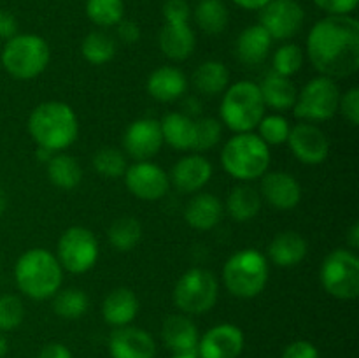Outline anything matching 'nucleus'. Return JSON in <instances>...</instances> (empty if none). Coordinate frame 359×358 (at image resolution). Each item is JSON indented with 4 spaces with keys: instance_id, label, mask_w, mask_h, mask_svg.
Here are the masks:
<instances>
[{
    "instance_id": "obj_1",
    "label": "nucleus",
    "mask_w": 359,
    "mask_h": 358,
    "mask_svg": "<svg viewBox=\"0 0 359 358\" xmlns=\"http://www.w3.org/2000/svg\"><path fill=\"white\" fill-rule=\"evenodd\" d=\"M307 55L321 76L344 79L359 69V23L356 18L326 16L307 37Z\"/></svg>"
},
{
    "instance_id": "obj_2",
    "label": "nucleus",
    "mask_w": 359,
    "mask_h": 358,
    "mask_svg": "<svg viewBox=\"0 0 359 358\" xmlns=\"http://www.w3.org/2000/svg\"><path fill=\"white\" fill-rule=\"evenodd\" d=\"M28 132L39 147L55 153L76 142L79 135V121L74 109L65 102H44L32 111L28 118Z\"/></svg>"
},
{
    "instance_id": "obj_3",
    "label": "nucleus",
    "mask_w": 359,
    "mask_h": 358,
    "mask_svg": "<svg viewBox=\"0 0 359 358\" xmlns=\"http://www.w3.org/2000/svg\"><path fill=\"white\" fill-rule=\"evenodd\" d=\"M14 277L23 295L34 300H46L62 286L63 269L53 253L44 248H34L18 258Z\"/></svg>"
},
{
    "instance_id": "obj_4",
    "label": "nucleus",
    "mask_w": 359,
    "mask_h": 358,
    "mask_svg": "<svg viewBox=\"0 0 359 358\" xmlns=\"http://www.w3.org/2000/svg\"><path fill=\"white\" fill-rule=\"evenodd\" d=\"M221 165L231 178L255 181L266 174L270 150L256 133H237L224 144L221 151Z\"/></svg>"
},
{
    "instance_id": "obj_5",
    "label": "nucleus",
    "mask_w": 359,
    "mask_h": 358,
    "mask_svg": "<svg viewBox=\"0 0 359 358\" xmlns=\"http://www.w3.org/2000/svg\"><path fill=\"white\" fill-rule=\"evenodd\" d=\"M226 290L238 298H255L269 283V262L258 249H241L226 260L223 269Z\"/></svg>"
},
{
    "instance_id": "obj_6",
    "label": "nucleus",
    "mask_w": 359,
    "mask_h": 358,
    "mask_svg": "<svg viewBox=\"0 0 359 358\" xmlns=\"http://www.w3.org/2000/svg\"><path fill=\"white\" fill-rule=\"evenodd\" d=\"M259 84L251 81H238L226 90L221 100V121L235 133L251 132L265 116Z\"/></svg>"
},
{
    "instance_id": "obj_7",
    "label": "nucleus",
    "mask_w": 359,
    "mask_h": 358,
    "mask_svg": "<svg viewBox=\"0 0 359 358\" xmlns=\"http://www.w3.org/2000/svg\"><path fill=\"white\" fill-rule=\"evenodd\" d=\"M0 60L7 74L28 81L44 72L51 60V51L48 42L39 35L16 34L6 42Z\"/></svg>"
},
{
    "instance_id": "obj_8",
    "label": "nucleus",
    "mask_w": 359,
    "mask_h": 358,
    "mask_svg": "<svg viewBox=\"0 0 359 358\" xmlns=\"http://www.w3.org/2000/svg\"><path fill=\"white\" fill-rule=\"evenodd\" d=\"M219 286L207 269H189L179 277L174 288V304L186 314H203L216 305Z\"/></svg>"
},
{
    "instance_id": "obj_9",
    "label": "nucleus",
    "mask_w": 359,
    "mask_h": 358,
    "mask_svg": "<svg viewBox=\"0 0 359 358\" xmlns=\"http://www.w3.org/2000/svg\"><path fill=\"white\" fill-rule=\"evenodd\" d=\"M319 277L326 293L353 300L359 295V258L351 249H335L323 260Z\"/></svg>"
},
{
    "instance_id": "obj_10",
    "label": "nucleus",
    "mask_w": 359,
    "mask_h": 358,
    "mask_svg": "<svg viewBox=\"0 0 359 358\" xmlns=\"http://www.w3.org/2000/svg\"><path fill=\"white\" fill-rule=\"evenodd\" d=\"M340 90L335 79L319 76L309 81L293 105V112L304 121H326L339 112Z\"/></svg>"
},
{
    "instance_id": "obj_11",
    "label": "nucleus",
    "mask_w": 359,
    "mask_h": 358,
    "mask_svg": "<svg viewBox=\"0 0 359 358\" xmlns=\"http://www.w3.org/2000/svg\"><path fill=\"white\" fill-rule=\"evenodd\" d=\"M56 260L62 269L72 274H84L93 269L98 260V241L91 230L84 227H70L58 241Z\"/></svg>"
},
{
    "instance_id": "obj_12",
    "label": "nucleus",
    "mask_w": 359,
    "mask_h": 358,
    "mask_svg": "<svg viewBox=\"0 0 359 358\" xmlns=\"http://www.w3.org/2000/svg\"><path fill=\"white\" fill-rule=\"evenodd\" d=\"M305 13L297 0H270L259 9V25L276 41H286L298 34Z\"/></svg>"
},
{
    "instance_id": "obj_13",
    "label": "nucleus",
    "mask_w": 359,
    "mask_h": 358,
    "mask_svg": "<svg viewBox=\"0 0 359 358\" xmlns=\"http://www.w3.org/2000/svg\"><path fill=\"white\" fill-rule=\"evenodd\" d=\"M125 183L128 192L140 200H158L170 188L167 172L153 161H137L126 167Z\"/></svg>"
},
{
    "instance_id": "obj_14",
    "label": "nucleus",
    "mask_w": 359,
    "mask_h": 358,
    "mask_svg": "<svg viewBox=\"0 0 359 358\" xmlns=\"http://www.w3.org/2000/svg\"><path fill=\"white\" fill-rule=\"evenodd\" d=\"M286 142L290 144L291 153L297 157V160L305 165L323 164L330 154L328 137L312 123H298L297 126H291Z\"/></svg>"
},
{
    "instance_id": "obj_15",
    "label": "nucleus",
    "mask_w": 359,
    "mask_h": 358,
    "mask_svg": "<svg viewBox=\"0 0 359 358\" xmlns=\"http://www.w3.org/2000/svg\"><path fill=\"white\" fill-rule=\"evenodd\" d=\"M244 332L237 325L221 323L198 339V358H238L244 350Z\"/></svg>"
},
{
    "instance_id": "obj_16",
    "label": "nucleus",
    "mask_w": 359,
    "mask_h": 358,
    "mask_svg": "<svg viewBox=\"0 0 359 358\" xmlns=\"http://www.w3.org/2000/svg\"><path fill=\"white\" fill-rule=\"evenodd\" d=\"M163 146L160 121L153 118L137 119L126 128L123 137V147L137 161H146L158 154Z\"/></svg>"
},
{
    "instance_id": "obj_17",
    "label": "nucleus",
    "mask_w": 359,
    "mask_h": 358,
    "mask_svg": "<svg viewBox=\"0 0 359 358\" xmlns=\"http://www.w3.org/2000/svg\"><path fill=\"white\" fill-rule=\"evenodd\" d=\"M109 353L112 358H154L156 343L139 326H118L109 339Z\"/></svg>"
},
{
    "instance_id": "obj_18",
    "label": "nucleus",
    "mask_w": 359,
    "mask_h": 358,
    "mask_svg": "<svg viewBox=\"0 0 359 358\" xmlns=\"http://www.w3.org/2000/svg\"><path fill=\"white\" fill-rule=\"evenodd\" d=\"M262 195L279 211H291L300 204L302 186L287 172H270L262 175Z\"/></svg>"
},
{
    "instance_id": "obj_19",
    "label": "nucleus",
    "mask_w": 359,
    "mask_h": 358,
    "mask_svg": "<svg viewBox=\"0 0 359 358\" xmlns=\"http://www.w3.org/2000/svg\"><path fill=\"white\" fill-rule=\"evenodd\" d=\"M212 178V165L202 154L181 158L170 172V185L182 193H196Z\"/></svg>"
},
{
    "instance_id": "obj_20",
    "label": "nucleus",
    "mask_w": 359,
    "mask_h": 358,
    "mask_svg": "<svg viewBox=\"0 0 359 358\" xmlns=\"http://www.w3.org/2000/svg\"><path fill=\"white\" fill-rule=\"evenodd\" d=\"M161 339L172 353H196L198 330L196 325L184 314L168 316L161 326Z\"/></svg>"
},
{
    "instance_id": "obj_21",
    "label": "nucleus",
    "mask_w": 359,
    "mask_h": 358,
    "mask_svg": "<svg viewBox=\"0 0 359 358\" xmlns=\"http://www.w3.org/2000/svg\"><path fill=\"white\" fill-rule=\"evenodd\" d=\"M188 90V79L177 67L163 65L147 79V93L158 102H174Z\"/></svg>"
},
{
    "instance_id": "obj_22",
    "label": "nucleus",
    "mask_w": 359,
    "mask_h": 358,
    "mask_svg": "<svg viewBox=\"0 0 359 358\" xmlns=\"http://www.w3.org/2000/svg\"><path fill=\"white\" fill-rule=\"evenodd\" d=\"M223 204L212 193H196L184 209V220L195 230H210L223 218Z\"/></svg>"
},
{
    "instance_id": "obj_23",
    "label": "nucleus",
    "mask_w": 359,
    "mask_h": 358,
    "mask_svg": "<svg viewBox=\"0 0 359 358\" xmlns=\"http://www.w3.org/2000/svg\"><path fill=\"white\" fill-rule=\"evenodd\" d=\"M139 312V298L130 288H116L102 302V316L112 326H126Z\"/></svg>"
},
{
    "instance_id": "obj_24",
    "label": "nucleus",
    "mask_w": 359,
    "mask_h": 358,
    "mask_svg": "<svg viewBox=\"0 0 359 358\" xmlns=\"http://www.w3.org/2000/svg\"><path fill=\"white\" fill-rule=\"evenodd\" d=\"M195 32L188 23H167L160 32V49L167 58L182 62L195 51Z\"/></svg>"
},
{
    "instance_id": "obj_25",
    "label": "nucleus",
    "mask_w": 359,
    "mask_h": 358,
    "mask_svg": "<svg viewBox=\"0 0 359 358\" xmlns=\"http://www.w3.org/2000/svg\"><path fill=\"white\" fill-rule=\"evenodd\" d=\"M307 241L298 232H280L269 246V256L277 267H294L307 256Z\"/></svg>"
},
{
    "instance_id": "obj_26",
    "label": "nucleus",
    "mask_w": 359,
    "mask_h": 358,
    "mask_svg": "<svg viewBox=\"0 0 359 358\" xmlns=\"http://www.w3.org/2000/svg\"><path fill=\"white\" fill-rule=\"evenodd\" d=\"M272 41L262 25H252L242 30L237 39V56L245 65H258L269 56Z\"/></svg>"
},
{
    "instance_id": "obj_27",
    "label": "nucleus",
    "mask_w": 359,
    "mask_h": 358,
    "mask_svg": "<svg viewBox=\"0 0 359 358\" xmlns=\"http://www.w3.org/2000/svg\"><path fill=\"white\" fill-rule=\"evenodd\" d=\"M265 107L276 109V111H290L297 102V88L291 83L290 77L279 76L272 70L265 76L263 83L259 84Z\"/></svg>"
},
{
    "instance_id": "obj_28",
    "label": "nucleus",
    "mask_w": 359,
    "mask_h": 358,
    "mask_svg": "<svg viewBox=\"0 0 359 358\" xmlns=\"http://www.w3.org/2000/svg\"><path fill=\"white\" fill-rule=\"evenodd\" d=\"M163 140L174 150H193L195 142V119L184 112H168L160 121Z\"/></svg>"
},
{
    "instance_id": "obj_29",
    "label": "nucleus",
    "mask_w": 359,
    "mask_h": 358,
    "mask_svg": "<svg viewBox=\"0 0 359 358\" xmlns=\"http://www.w3.org/2000/svg\"><path fill=\"white\" fill-rule=\"evenodd\" d=\"M228 83H230V72H228L226 65L216 60H209L196 67L195 74H193V84L196 90L207 97H214L226 90Z\"/></svg>"
},
{
    "instance_id": "obj_30",
    "label": "nucleus",
    "mask_w": 359,
    "mask_h": 358,
    "mask_svg": "<svg viewBox=\"0 0 359 358\" xmlns=\"http://www.w3.org/2000/svg\"><path fill=\"white\" fill-rule=\"evenodd\" d=\"M226 213L230 214L231 220L238 223L252 220L262 209V197L252 186L241 185L235 186L226 199Z\"/></svg>"
},
{
    "instance_id": "obj_31",
    "label": "nucleus",
    "mask_w": 359,
    "mask_h": 358,
    "mask_svg": "<svg viewBox=\"0 0 359 358\" xmlns=\"http://www.w3.org/2000/svg\"><path fill=\"white\" fill-rule=\"evenodd\" d=\"M49 181L62 190H74L83 179V168L79 161L70 154H53L46 164Z\"/></svg>"
},
{
    "instance_id": "obj_32",
    "label": "nucleus",
    "mask_w": 359,
    "mask_h": 358,
    "mask_svg": "<svg viewBox=\"0 0 359 358\" xmlns=\"http://www.w3.org/2000/svg\"><path fill=\"white\" fill-rule=\"evenodd\" d=\"M195 20L200 30L209 35H217L226 28L228 9L223 0H200L195 9Z\"/></svg>"
},
{
    "instance_id": "obj_33",
    "label": "nucleus",
    "mask_w": 359,
    "mask_h": 358,
    "mask_svg": "<svg viewBox=\"0 0 359 358\" xmlns=\"http://www.w3.org/2000/svg\"><path fill=\"white\" fill-rule=\"evenodd\" d=\"M84 60L91 65H104L116 55V41L105 32H90L81 44Z\"/></svg>"
},
{
    "instance_id": "obj_34",
    "label": "nucleus",
    "mask_w": 359,
    "mask_h": 358,
    "mask_svg": "<svg viewBox=\"0 0 359 358\" xmlns=\"http://www.w3.org/2000/svg\"><path fill=\"white\" fill-rule=\"evenodd\" d=\"M142 239V227L137 218H119L109 227V241L118 251H132Z\"/></svg>"
},
{
    "instance_id": "obj_35",
    "label": "nucleus",
    "mask_w": 359,
    "mask_h": 358,
    "mask_svg": "<svg viewBox=\"0 0 359 358\" xmlns=\"http://www.w3.org/2000/svg\"><path fill=\"white\" fill-rule=\"evenodd\" d=\"M53 309L60 318L65 319H79L81 316L86 314L88 302L86 293L79 288H65V290H58L53 295Z\"/></svg>"
},
{
    "instance_id": "obj_36",
    "label": "nucleus",
    "mask_w": 359,
    "mask_h": 358,
    "mask_svg": "<svg viewBox=\"0 0 359 358\" xmlns=\"http://www.w3.org/2000/svg\"><path fill=\"white\" fill-rule=\"evenodd\" d=\"M86 14L98 27H114L123 20L125 4L123 0H88Z\"/></svg>"
},
{
    "instance_id": "obj_37",
    "label": "nucleus",
    "mask_w": 359,
    "mask_h": 358,
    "mask_svg": "<svg viewBox=\"0 0 359 358\" xmlns=\"http://www.w3.org/2000/svg\"><path fill=\"white\" fill-rule=\"evenodd\" d=\"M93 167L100 175L107 179H118L126 172V158L116 147H102L95 153Z\"/></svg>"
},
{
    "instance_id": "obj_38",
    "label": "nucleus",
    "mask_w": 359,
    "mask_h": 358,
    "mask_svg": "<svg viewBox=\"0 0 359 358\" xmlns=\"http://www.w3.org/2000/svg\"><path fill=\"white\" fill-rule=\"evenodd\" d=\"M256 128L259 132L258 137L266 146H279V144H284L291 132L290 121L280 114L263 116L262 121L258 123Z\"/></svg>"
},
{
    "instance_id": "obj_39",
    "label": "nucleus",
    "mask_w": 359,
    "mask_h": 358,
    "mask_svg": "<svg viewBox=\"0 0 359 358\" xmlns=\"http://www.w3.org/2000/svg\"><path fill=\"white\" fill-rule=\"evenodd\" d=\"M304 65V51L297 44H284L273 55V72L291 77Z\"/></svg>"
},
{
    "instance_id": "obj_40",
    "label": "nucleus",
    "mask_w": 359,
    "mask_h": 358,
    "mask_svg": "<svg viewBox=\"0 0 359 358\" xmlns=\"http://www.w3.org/2000/svg\"><path fill=\"white\" fill-rule=\"evenodd\" d=\"M221 123L216 118H200L195 121V151H209L219 142Z\"/></svg>"
},
{
    "instance_id": "obj_41",
    "label": "nucleus",
    "mask_w": 359,
    "mask_h": 358,
    "mask_svg": "<svg viewBox=\"0 0 359 358\" xmlns=\"http://www.w3.org/2000/svg\"><path fill=\"white\" fill-rule=\"evenodd\" d=\"M25 318L23 302L16 295L0 297V332H9L18 329Z\"/></svg>"
},
{
    "instance_id": "obj_42",
    "label": "nucleus",
    "mask_w": 359,
    "mask_h": 358,
    "mask_svg": "<svg viewBox=\"0 0 359 358\" xmlns=\"http://www.w3.org/2000/svg\"><path fill=\"white\" fill-rule=\"evenodd\" d=\"M339 111L342 112L344 118L351 123L353 126L359 125V90L358 88H351L346 93L340 95Z\"/></svg>"
},
{
    "instance_id": "obj_43",
    "label": "nucleus",
    "mask_w": 359,
    "mask_h": 358,
    "mask_svg": "<svg viewBox=\"0 0 359 358\" xmlns=\"http://www.w3.org/2000/svg\"><path fill=\"white\" fill-rule=\"evenodd\" d=\"M189 6L186 0H167L163 6V16L167 23H188Z\"/></svg>"
},
{
    "instance_id": "obj_44",
    "label": "nucleus",
    "mask_w": 359,
    "mask_h": 358,
    "mask_svg": "<svg viewBox=\"0 0 359 358\" xmlns=\"http://www.w3.org/2000/svg\"><path fill=\"white\" fill-rule=\"evenodd\" d=\"M359 0H314L316 6L330 16H346L358 7Z\"/></svg>"
},
{
    "instance_id": "obj_45",
    "label": "nucleus",
    "mask_w": 359,
    "mask_h": 358,
    "mask_svg": "<svg viewBox=\"0 0 359 358\" xmlns=\"http://www.w3.org/2000/svg\"><path fill=\"white\" fill-rule=\"evenodd\" d=\"M283 358H319V351L309 340H294L286 346Z\"/></svg>"
},
{
    "instance_id": "obj_46",
    "label": "nucleus",
    "mask_w": 359,
    "mask_h": 358,
    "mask_svg": "<svg viewBox=\"0 0 359 358\" xmlns=\"http://www.w3.org/2000/svg\"><path fill=\"white\" fill-rule=\"evenodd\" d=\"M118 35L123 42L126 44H133L140 39V28L135 21L130 20H121L118 23Z\"/></svg>"
},
{
    "instance_id": "obj_47",
    "label": "nucleus",
    "mask_w": 359,
    "mask_h": 358,
    "mask_svg": "<svg viewBox=\"0 0 359 358\" xmlns=\"http://www.w3.org/2000/svg\"><path fill=\"white\" fill-rule=\"evenodd\" d=\"M18 32V21L7 11H0V39H6L9 41L11 37H14Z\"/></svg>"
},
{
    "instance_id": "obj_48",
    "label": "nucleus",
    "mask_w": 359,
    "mask_h": 358,
    "mask_svg": "<svg viewBox=\"0 0 359 358\" xmlns=\"http://www.w3.org/2000/svg\"><path fill=\"white\" fill-rule=\"evenodd\" d=\"M39 358H74V357L65 344L51 343V344H48V346L42 347Z\"/></svg>"
},
{
    "instance_id": "obj_49",
    "label": "nucleus",
    "mask_w": 359,
    "mask_h": 358,
    "mask_svg": "<svg viewBox=\"0 0 359 358\" xmlns=\"http://www.w3.org/2000/svg\"><path fill=\"white\" fill-rule=\"evenodd\" d=\"M238 7L242 9H249V11H259L262 7H265L270 0H233Z\"/></svg>"
},
{
    "instance_id": "obj_50",
    "label": "nucleus",
    "mask_w": 359,
    "mask_h": 358,
    "mask_svg": "<svg viewBox=\"0 0 359 358\" xmlns=\"http://www.w3.org/2000/svg\"><path fill=\"white\" fill-rule=\"evenodd\" d=\"M347 242H349V246L353 249L359 248V225L358 223H354L353 227H351L349 235H347Z\"/></svg>"
},
{
    "instance_id": "obj_51",
    "label": "nucleus",
    "mask_w": 359,
    "mask_h": 358,
    "mask_svg": "<svg viewBox=\"0 0 359 358\" xmlns=\"http://www.w3.org/2000/svg\"><path fill=\"white\" fill-rule=\"evenodd\" d=\"M7 351H9V343H7L6 337L0 333V358H4L7 354Z\"/></svg>"
},
{
    "instance_id": "obj_52",
    "label": "nucleus",
    "mask_w": 359,
    "mask_h": 358,
    "mask_svg": "<svg viewBox=\"0 0 359 358\" xmlns=\"http://www.w3.org/2000/svg\"><path fill=\"white\" fill-rule=\"evenodd\" d=\"M6 207H7L6 192H4V190L0 188V214H4V211H6Z\"/></svg>"
},
{
    "instance_id": "obj_53",
    "label": "nucleus",
    "mask_w": 359,
    "mask_h": 358,
    "mask_svg": "<svg viewBox=\"0 0 359 358\" xmlns=\"http://www.w3.org/2000/svg\"><path fill=\"white\" fill-rule=\"evenodd\" d=\"M170 358H198V354L196 353H175V354H172Z\"/></svg>"
}]
</instances>
